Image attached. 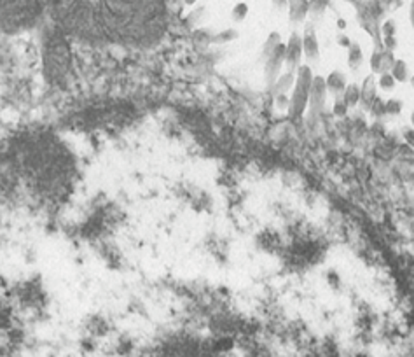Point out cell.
Wrapping results in <instances>:
<instances>
[{"instance_id":"6da1fadb","label":"cell","mask_w":414,"mask_h":357,"mask_svg":"<svg viewBox=\"0 0 414 357\" xmlns=\"http://www.w3.org/2000/svg\"><path fill=\"white\" fill-rule=\"evenodd\" d=\"M44 0H0V30L18 34L39 22Z\"/></svg>"},{"instance_id":"7a4b0ae2","label":"cell","mask_w":414,"mask_h":357,"mask_svg":"<svg viewBox=\"0 0 414 357\" xmlns=\"http://www.w3.org/2000/svg\"><path fill=\"white\" fill-rule=\"evenodd\" d=\"M313 79H315V75H313L311 67H308V65H301L297 72H295V85L294 89H292L290 103H288V116H290V119H297L308 109Z\"/></svg>"},{"instance_id":"3957f363","label":"cell","mask_w":414,"mask_h":357,"mask_svg":"<svg viewBox=\"0 0 414 357\" xmlns=\"http://www.w3.org/2000/svg\"><path fill=\"white\" fill-rule=\"evenodd\" d=\"M285 65V44L281 43L269 57L264 60V75H266V82L269 88H273L276 79L280 78L281 67Z\"/></svg>"},{"instance_id":"277c9868","label":"cell","mask_w":414,"mask_h":357,"mask_svg":"<svg viewBox=\"0 0 414 357\" xmlns=\"http://www.w3.org/2000/svg\"><path fill=\"white\" fill-rule=\"evenodd\" d=\"M67 53V44L61 41V37L54 41L53 46H50V50H47V71L54 72V75H60L68 65Z\"/></svg>"},{"instance_id":"5b68a950","label":"cell","mask_w":414,"mask_h":357,"mask_svg":"<svg viewBox=\"0 0 414 357\" xmlns=\"http://www.w3.org/2000/svg\"><path fill=\"white\" fill-rule=\"evenodd\" d=\"M302 37L297 32H294L285 44V65L288 67V72H297L302 61Z\"/></svg>"},{"instance_id":"8992f818","label":"cell","mask_w":414,"mask_h":357,"mask_svg":"<svg viewBox=\"0 0 414 357\" xmlns=\"http://www.w3.org/2000/svg\"><path fill=\"white\" fill-rule=\"evenodd\" d=\"M327 82L322 75H315L311 85V92H309V105H311L313 110H322L323 103L327 100Z\"/></svg>"},{"instance_id":"52a82bcc","label":"cell","mask_w":414,"mask_h":357,"mask_svg":"<svg viewBox=\"0 0 414 357\" xmlns=\"http://www.w3.org/2000/svg\"><path fill=\"white\" fill-rule=\"evenodd\" d=\"M302 53L308 58L309 61H318L320 57V46L318 39H316L315 32L311 29H308L302 36Z\"/></svg>"},{"instance_id":"ba28073f","label":"cell","mask_w":414,"mask_h":357,"mask_svg":"<svg viewBox=\"0 0 414 357\" xmlns=\"http://www.w3.org/2000/svg\"><path fill=\"white\" fill-rule=\"evenodd\" d=\"M309 15V0H288V18L292 23H302Z\"/></svg>"},{"instance_id":"9c48e42d","label":"cell","mask_w":414,"mask_h":357,"mask_svg":"<svg viewBox=\"0 0 414 357\" xmlns=\"http://www.w3.org/2000/svg\"><path fill=\"white\" fill-rule=\"evenodd\" d=\"M325 82H327V89H329V93H332L334 96L344 93V89H346V86H348L346 75H344L343 72H339V71L330 72V74L327 75Z\"/></svg>"},{"instance_id":"30bf717a","label":"cell","mask_w":414,"mask_h":357,"mask_svg":"<svg viewBox=\"0 0 414 357\" xmlns=\"http://www.w3.org/2000/svg\"><path fill=\"white\" fill-rule=\"evenodd\" d=\"M295 85V72H285V74H280V78L276 79L273 86L274 96L276 95H287L288 92L294 89Z\"/></svg>"},{"instance_id":"8fae6325","label":"cell","mask_w":414,"mask_h":357,"mask_svg":"<svg viewBox=\"0 0 414 357\" xmlns=\"http://www.w3.org/2000/svg\"><path fill=\"white\" fill-rule=\"evenodd\" d=\"M360 88H362V100H360V102H364L365 105L371 107L372 102L376 100V78H374V74L367 75V78H365V81H364V85H362Z\"/></svg>"},{"instance_id":"7c38bea8","label":"cell","mask_w":414,"mask_h":357,"mask_svg":"<svg viewBox=\"0 0 414 357\" xmlns=\"http://www.w3.org/2000/svg\"><path fill=\"white\" fill-rule=\"evenodd\" d=\"M343 100L346 102L348 107L358 105V102L362 100V88L357 85V82H351V85L346 86L343 93Z\"/></svg>"},{"instance_id":"4fadbf2b","label":"cell","mask_w":414,"mask_h":357,"mask_svg":"<svg viewBox=\"0 0 414 357\" xmlns=\"http://www.w3.org/2000/svg\"><path fill=\"white\" fill-rule=\"evenodd\" d=\"M362 64H364V53H362L360 44L351 43V46L348 48V65L357 71L358 67H362Z\"/></svg>"},{"instance_id":"5bb4252c","label":"cell","mask_w":414,"mask_h":357,"mask_svg":"<svg viewBox=\"0 0 414 357\" xmlns=\"http://www.w3.org/2000/svg\"><path fill=\"white\" fill-rule=\"evenodd\" d=\"M390 74L393 75L397 82H406L409 79V67L404 60H395V65H393L392 72Z\"/></svg>"},{"instance_id":"9a60e30c","label":"cell","mask_w":414,"mask_h":357,"mask_svg":"<svg viewBox=\"0 0 414 357\" xmlns=\"http://www.w3.org/2000/svg\"><path fill=\"white\" fill-rule=\"evenodd\" d=\"M280 44H281L280 34H278V32H271L269 37H267V41H266V43H264V46H263V58H264V60H266V58L269 57V54L273 53V51L276 50V48L280 46Z\"/></svg>"},{"instance_id":"2e32d148","label":"cell","mask_w":414,"mask_h":357,"mask_svg":"<svg viewBox=\"0 0 414 357\" xmlns=\"http://www.w3.org/2000/svg\"><path fill=\"white\" fill-rule=\"evenodd\" d=\"M393 65H395V57H393V51H388L383 48L381 50V74H388V72H392Z\"/></svg>"},{"instance_id":"e0dca14e","label":"cell","mask_w":414,"mask_h":357,"mask_svg":"<svg viewBox=\"0 0 414 357\" xmlns=\"http://www.w3.org/2000/svg\"><path fill=\"white\" fill-rule=\"evenodd\" d=\"M330 0H309V15L322 16L329 8Z\"/></svg>"},{"instance_id":"ac0fdd59","label":"cell","mask_w":414,"mask_h":357,"mask_svg":"<svg viewBox=\"0 0 414 357\" xmlns=\"http://www.w3.org/2000/svg\"><path fill=\"white\" fill-rule=\"evenodd\" d=\"M378 85H379V88L383 89V92H393V89H395L397 81H395V79H393V75L388 72V74H381V75H379Z\"/></svg>"},{"instance_id":"d6986e66","label":"cell","mask_w":414,"mask_h":357,"mask_svg":"<svg viewBox=\"0 0 414 357\" xmlns=\"http://www.w3.org/2000/svg\"><path fill=\"white\" fill-rule=\"evenodd\" d=\"M246 15H249V6H246L245 2H239V4H236L235 8H232L231 16L236 23L243 22V20L246 18Z\"/></svg>"},{"instance_id":"ffe728a7","label":"cell","mask_w":414,"mask_h":357,"mask_svg":"<svg viewBox=\"0 0 414 357\" xmlns=\"http://www.w3.org/2000/svg\"><path fill=\"white\" fill-rule=\"evenodd\" d=\"M385 112L386 114H393V116H395V114H400V112H402V102H400V100H397V99L386 100V102H385Z\"/></svg>"},{"instance_id":"44dd1931","label":"cell","mask_w":414,"mask_h":357,"mask_svg":"<svg viewBox=\"0 0 414 357\" xmlns=\"http://www.w3.org/2000/svg\"><path fill=\"white\" fill-rule=\"evenodd\" d=\"M402 0H379V6L385 13H395L397 9L402 8Z\"/></svg>"},{"instance_id":"7402d4cb","label":"cell","mask_w":414,"mask_h":357,"mask_svg":"<svg viewBox=\"0 0 414 357\" xmlns=\"http://www.w3.org/2000/svg\"><path fill=\"white\" fill-rule=\"evenodd\" d=\"M348 109H350V107L346 105V102L343 100V93H341V95L336 96V103H334V114H336L337 117H343L344 114L348 112Z\"/></svg>"},{"instance_id":"603a6c76","label":"cell","mask_w":414,"mask_h":357,"mask_svg":"<svg viewBox=\"0 0 414 357\" xmlns=\"http://www.w3.org/2000/svg\"><path fill=\"white\" fill-rule=\"evenodd\" d=\"M371 71L372 74H381V50H374L371 57Z\"/></svg>"},{"instance_id":"cb8c5ba5","label":"cell","mask_w":414,"mask_h":357,"mask_svg":"<svg viewBox=\"0 0 414 357\" xmlns=\"http://www.w3.org/2000/svg\"><path fill=\"white\" fill-rule=\"evenodd\" d=\"M397 32V27L393 20H386L381 23V37H393Z\"/></svg>"},{"instance_id":"d4e9b609","label":"cell","mask_w":414,"mask_h":357,"mask_svg":"<svg viewBox=\"0 0 414 357\" xmlns=\"http://www.w3.org/2000/svg\"><path fill=\"white\" fill-rule=\"evenodd\" d=\"M236 37H238V34H236V30H226L224 34H221V36L215 37V41H219V43H224V41L236 39Z\"/></svg>"},{"instance_id":"484cf974","label":"cell","mask_w":414,"mask_h":357,"mask_svg":"<svg viewBox=\"0 0 414 357\" xmlns=\"http://www.w3.org/2000/svg\"><path fill=\"white\" fill-rule=\"evenodd\" d=\"M383 48L388 51H395L397 50V39L395 36L393 37H383Z\"/></svg>"},{"instance_id":"4316f807","label":"cell","mask_w":414,"mask_h":357,"mask_svg":"<svg viewBox=\"0 0 414 357\" xmlns=\"http://www.w3.org/2000/svg\"><path fill=\"white\" fill-rule=\"evenodd\" d=\"M337 44H339L341 48H350L351 46V39L348 36H344V34H339V36H337Z\"/></svg>"},{"instance_id":"83f0119b","label":"cell","mask_w":414,"mask_h":357,"mask_svg":"<svg viewBox=\"0 0 414 357\" xmlns=\"http://www.w3.org/2000/svg\"><path fill=\"white\" fill-rule=\"evenodd\" d=\"M273 6L278 11H283V9H288V0H273Z\"/></svg>"},{"instance_id":"f1b7e54d","label":"cell","mask_w":414,"mask_h":357,"mask_svg":"<svg viewBox=\"0 0 414 357\" xmlns=\"http://www.w3.org/2000/svg\"><path fill=\"white\" fill-rule=\"evenodd\" d=\"M404 138H406L407 144L414 149V130H406L404 131Z\"/></svg>"},{"instance_id":"f546056e","label":"cell","mask_w":414,"mask_h":357,"mask_svg":"<svg viewBox=\"0 0 414 357\" xmlns=\"http://www.w3.org/2000/svg\"><path fill=\"white\" fill-rule=\"evenodd\" d=\"M337 29H339V30L346 29V20H343V18L337 20Z\"/></svg>"},{"instance_id":"4dcf8cb0","label":"cell","mask_w":414,"mask_h":357,"mask_svg":"<svg viewBox=\"0 0 414 357\" xmlns=\"http://www.w3.org/2000/svg\"><path fill=\"white\" fill-rule=\"evenodd\" d=\"M411 23H413L414 27V0H413V4H411Z\"/></svg>"},{"instance_id":"1f68e13d","label":"cell","mask_w":414,"mask_h":357,"mask_svg":"<svg viewBox=\"0 0 414 357\" xmlns=\"http://www.w3.org/2000/svg\"><path fill=\"white\" fill-rule=\"evenodd\" d=\"M343 2H348V4H351V6L358 4V0H343Z\"/></svg>"},{"instance_id":"d6a6232c","label":"cell","mask_w":414,"mask_h":357,"mask_svg":"<svg viewBox=\"0 0 414 357\" xmlns=\"http://www.w3.org/2000/svg\"><path fill=\"white\" fill-rule=\"evenodd\" d=\"M409 81H411V86H413V88H414V75L409 79Z\"/></svg>"},{"instance_id":"836d02e7","label":"cell","mask_w":414,"mask_h":357,"mask_svg":"<svg viewBox=\"0 0 414 357\" xmlns=\"http://www.w3.org/2000/svg\"><path fill=\"white\" fill-rule=\"evenodd\" d=\"M187 4H194V2H196V0H186Z\"/></svg>"},{"instance_id":"e575fe53","label":"cell","mask_w":414,"mask_h":357,"mask_svg":"<svg viewBox=\"0 0 414 357\" xmlns=\"http://www.w3.org/2000/svg\"><path fill=\"white\" fill-rule=\"evenodd\" d=\"M411 119H413V123H414V112H413V116H411Z\"/></svg>"}]
</instances>
